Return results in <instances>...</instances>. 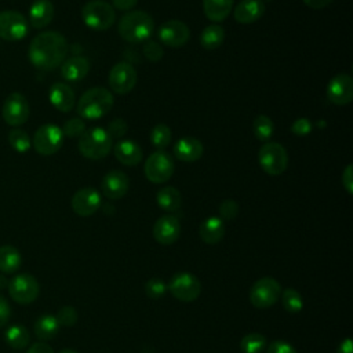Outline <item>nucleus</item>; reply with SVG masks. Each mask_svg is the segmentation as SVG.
Instances as JSON below:
<instances>
[{"instance_id":"0eeeda50","label":"nucleus","mask_w":353,"mask_h":353,"mask_svg":"<svg viewBox=\"0 0 353 353\" xmlns=\"http://www.w3.org/2000/svg\"><path fill=\"white\" fill-rule=\"evenodd\" d=\"M281 294L280 283L273 277H261L258 279L250 290V302L256 309L272 307Z\"/></svg>"},{"instance_id":"4be33fe9","label":"nucleus","mask_w":353,"mask_h":353,"mask_svg":"<svg viewBox=\"0 0 353 353\" xmlns=\"http://www.w3.org/2000/svg\"><path fill=\"white\" fill-rule=\"evenodd\" d=\"M265 12V3L262 0H241L233 11V17L239 23H252L258 21Z\"/></svg>"},{"instance_id":"f8f14e48","label":"nucleus","mask_w":353,"mask_h":353,"mask_svg":"<svg viewBox=\"0 0 353 353\" xmlns=\"http://www.w3.org/2000/svg\"><path fill=\"white\" fill-rule=\"evenodd\" d=\"M29 33L26 18L12 10L0 12V39L7 41H19Z\"/></svg>"},{"instance_id":"a19ab883","label":"nucleus","mask_w":353,"mask_h":353,"mask_svg":"<svg viewBox=\"0 0 353 353\" xmlns=\"http://www.w3.org/2000/svg\"><path fill=\"white\" fill-rule=\"evenodd\" d=\"M239 204L232 200V199H228V200H223L221 204H219V218L222 221H232L239 214Z\"/></svg>"},{"instance_id":"3c124183","label":"nucleus","mask_w":353,"mask_h":353,"mask_svg":"<svg viewBox=\"0 0 353 353\" xmlns=\"http://www.w3.org/2000/svg\"><path fill=\"white\" fill-rule=\"evenodd\" d=\"M307 7L314 8V10H320L327 7L332 0H302Z\"/></svg>"},{"instance_id":"72a5a7b5","label":"nucleus","mask_w":353,"mask_h":353,"mask_svg":"<svg viewBox=\"0 0 353 353\" xmlns=\"http://www.w3.org/2000/svg\"><path fill=\"white\" fill-rule=\"evenodd\" d=\"M252 131L256 139L268 142L274 132V124L266 114H258L252 121Z\"/></svg>"},{"instance_id":"f3484780","label":"nucleus","mask_w":353,"mask_h":353,"mask_svg":"<svg viewBox=\"0 0 353 353\" xmlns=\"http://www.w3.org/2000/svg\"><path fill=\"white\" fill-rule=\"evenodd\" d=\"M101 203V194L94 188H83L72 197V208L80 216H90L95 214L99 210Z\"/></svg>"},{"instance_id":"9b49d317","label":"nucleus","mask_w":353,"mask_h":353,"mask_svg":"<svg viewBox=\"0 0 353 353\" xmlns=\"http://www.w3.org/2000/svg\"><path fill=\"white\" fill-rule=\"evenodd\" d=\"M10 296L21 305H29L34 302L40 292L39 281L29 273H21L14 276L8 283Z\"/></svg>"},{"instance_id":"a878e982","label":"nucleus","mask_w":353,"mask_h":353,"mask_svg":"<svg viewBox=\"0 0 353 353\" xmlns=\"http://www.w3.org/2000/svg\"><path fill=\"white\" fill-rule=\"evenodd\" d=\"M54 18V6L50 0H36L29 8V22L33 28H46Z\"/></svg>"},{"instance_id":"c03bdc74","label":"nucleus","mask_w":353,"mask_h":353,"mask_svg":"<svg viewBox=\"0 0 353 353\" xmlns=\"http://www.w3.org/2000/svg\"><path fill=\"white\" fill-rule=\"evenodd\" d=\"M312 131V121L306 117H301V119H296L292 124H291V132L295 134V135H306Z\"/></svg>"},{"instance_id":"1a4fd4ad","label":"nucleus","mask_w":353,"mask_h":353,"mask_svg":"<svg viewBox=\"0 0 353 353\" xmlns=\"http://www.w3.org/2000/svg\"><path fill=\"white\" fill-rule=\"evenodd\" d=\"M167 288L178 301L193 302L201 292V283L194 274L189 272H181L171 277Z\"/></svg>"},{"instance_id":"37998d69","label":"nucleus","mask_w":353,"mask_h":353,"mask_svg":"<svg viewBox=\"0 0 353 353\" xmlns=\"http://www.w3.org/2000/svg\"><path fill=\"white\" fill-rule=\"evenodd\" d=\"M108 132H109V135L112 137V139H113V138H121V137H124L125 132H127V123H125V120H123V119H120V117L112 120V121L109 123Z\"/></svg>"},{"instance_id":"412c9836","label":"nucleus","mask_w":353,"mask_h":353,"mask_svg":"<svg viewBox=\"0 0 353 353\" xmlns=\"http://www.w3.org/2000/svg\"><path fill=\"white\" fill-rule=\"evenodd\" d=\"M203 143L194 137H182L174 145L175 157L185 163L197 161L203 156Z\"/></svg>"},{"instance_id":"c9c22d12","label":"nucleus","mask_w":353,"mask_h":353,"mask_svg":"<svg viewBox=\"0 0 353 353\" xmlns=\"http://www.w3.org/2000/svg\"><path fill=\"white\" fill-rule=\"evenodd\" d=\"M8 142H10L11 148L18 153H26L32 146L30 137L28 135L26 131L21 130V128H12L8 132Z\"/></svg>"},{"instance_id":"c756f323","label":"nucleus","mask_w":353,"mask_h":353,"mask_svg":"<svg viewBox=\"0 0 353 353\" xmlns=\"http://www.w3.org/2000/svg\"><path fill=\"white\" fill-rule=\"evenodd\" d=\"M22 262L19 251L12 245L0 247V272L6 274L15 273Z\"/></svg>"},{"instance_id":"f704fd0d","label":"nucleus","mask_w":353,"mask_h":353,"mask_svg":"<svg viewBox=\"0 0 353 353\" xmlns=\"http://www.w3.org/2000/svg\"><path fill=\"white\" fill-rule=\"evenodd\" d=\"M283 307L290 313H298L303 309V298L302 295L294 288H285L280 294Z\"/></svg>"},{"instance_id":"ea45409f","label":"nucleus","mask_w":353,"mask_h":353,"mask_svg":"<svg viewBox=\"0 0 353 353\" xmlns=\"http://www.w3.org/2000/svg\"><path fill=\"white\" fill-rule=\"evenodd\" d=\"M57 321L59 325H63V327H72L77 323V319H79V314H77V310L73 307V306H62L58 313H57Z\"/></svg>"},{"instance_id":"a18cd8bd","label":"nucleus","mask_w":353,"mask_h":353,"mask_svg":"<svg viewBox=\"0 0 353 353\" xmlns=\"http://www.w3.org/2000/svg\"><path fill=\"white\" fill-rule=\"evenodd\" d=\"M266 353H298L296 349L285 341H273L269 346H266Z\"/></svg>"},{"instance_id":"49530a36","label":"nucleus","mask_w":353,"mask_h":353,"mask_svg":"<svg viewBox=\"0 0 353 353\" xmlns=\"http://www.w3.org/2000/svg\"><path fill=\"white\" fill-rule=\"evenodd\" d=\"M342 186L345 188V190L352 194L353 193V165L352 164H347L346 168L343 170L342 172Z\"/></svg>"},{"instance_id":"8fccbe9b","label":"nucleus","mask_w":353,"mask_h":353,"mask_svg":"<svg viewBox=\"0 0 353 353\" xmlns=\"http://www.w3.org/2000/svg\"><path fill=\"white\" fill-rule=\"evenodd\" d=\"M26 353H54V350L46 342H34L33 345L29 346Z\"/></svg>"},{"instance_id":"2eb2a0df","label":"nucleus","mask_w":353,"mask_h":353,"mask_svg":"<svg viewBox=\"0 0 353 353\" xmlns=\"http://www.w3.org/2000/svg\"><path fill=\"white\" fill-rule=\"evenodd\" d=\"M327 98L334 105H347L353 99V79L347 73H338L327 85Z\"/></svg>"},{"instance_id":"39448f33","label":"nucleus","mask_w":353,"mask_h":353,"mask_svg":"<svg viewBox=\"0 0 353 353\" xmlns=\"http://www.w3.org/2000/svg\"><path fill=\"white\" fill-rule=\"evenodd\" d=\"M81 18L84 23L92 30H106L116 19L113 7L103 0H91L81 8Z\"/></svg>"},{"instance_id":"79ce46f5","label":"nucleus","mask_w":353,"mask_h":353,"mask_svg":"<svg viewBox=\"0 0 353 353\" xmlns=\"http://www.w3.org/2000/svg\"><path fill=\"white\" fill-rule=\"evenodd\" d=\"M143 55L150 62H157L163 57V48L156 41H146L143 46Z\"/></svg>"},{"instance_id":"5fc2aeb1","label":"nucleus","mask_w":353,"mask_h":353,"mask_svg":"<svg viewBox=\"0 0 353 353\" xmlns=\"http://www.w3.org/2000/svg\"><path fill=\"white\" fill-rule=\"evenodd\" d=\"M58 353H77V352L73 350V349H62V350H59Z\"/></svg>"},{"instance_id":"4c0bfd02","label":"nucleus","mask_w":353,"mask_h":353,"mask_svg":"<svg viewBox=\"0 0 353 353\" xmlns=\"http://www.w3.org/2000/svg\"><path fill=\"white\" fill-rule=\"evenodd\" d=\"M167 290V284L160 277H152L145 284V294L150 299H160Z\"/></svg>"},{"instance_id":"4468645a","label":"nucleus","mask_w":353,"mask_h":353,"mask_svg":"<svg viewBox=\"0 0 353 353\" xmlns=\"http://www.w3.org/2000/svg\"><path fill=\"white\" fill-rule=\"evenodd\" d=\"M108 83L113 92L125 95L137 84V72L131 63L119 62L110 69L108 76Z\"/></svg>"},{"instance_id":"e433bc0d","label":"nucleus","mask_w":353,"mask_h":353,"mask_svg":"<svg viewBox=\"0 0 353 353\" xmlns=\"http://www.w3.org/2000/svg\"><path fill=\"white\" fill-rule=\"evenodd\" d=\"M150 142L157 150H163L171 142V130L167 124H156L150 131Z\"/></svg>"},{"instance_id":"09e8293b","label":"nucleus","mask_w":353,"mask_h":353,"mask_svg":"<svg viewBox=\"0 0 353 353\" xmlns=\"http://www.w3.org/2000/svg\"><path fill=\"white\" fill-rule=\"evenodd\" d=\"M138 0H112V7L120 11H130L137 6Z\"/></svg>"},{"instance_id":"58836bf2","label":"nucleus","mask_w":353,"mask_h":353,"mask_svg":"<svg viewBox=\"0 0 353 353\" xmlns=\"http://www.w3.org/2000/svg\"><path fill=\"white\" fill-rule=\"evenodd\" d=\"M61 130L63 132V137L66 135L68 138H76L85 131V123L83 121L81 117H72L65 121Z\"/></svg>"},{"instance_id":"5701e85b","label":"nucleus","mask_w":353,"mask_h":353,"mask_svg":"<svg viewBox=\"0 0 353 353\" xmlns=\"http://www.w3.org/2000/svg\"><path fill=\"white\" fill-rule=\"evenodd\" d=\"M113 153L121 164L128 165V167L139 164L142 160V156H143L141 146L137 142L130 141V139L119 141L113 148Z\"/></svg>"},{"instance_id":"6e6552de","label":"nucleus","mask_w":353,"mask_h":353,"mask_svg":"<svg viewBox=\"0 0 353 353\" xmlns=\"http://www.w3.org/2000/svg\"><path fill=\"white\" fill-rule=\"evenodd\" d=\"M174 159L164 150L153 152L143 165V172L152 183H164L174 174Z\"/></svg>"},{"instance_id":"2f4dec72","label":"nucleus","mask_w":353,"mask_h":353,"mask_svg":"<svg viewBox=\"0 0 353 353\" xmlns=\"http://www.w3.org/2000/svg\"><path fill=\"white\" fill-rule=\"evenodd\" d=\"M4 339L7 342L8 346H11L12 349H25L29 345L30 341V335L29 331L19 324L11 325L7 328V331L4 332Z\"/></svg>"},{"instance_id":"864d4df0","label":"nucleus","mask_w":353,"mask_h":353,"mask_svg":"<svg viewBox=\"0 0 353 353\" xmlns=\"http://www.w3.org/2000/svg\"><path fill=\"white\" fill-rule=\"evenodd\" d=\"M6 287H8V280L4 274H0V290H3Z\"/></svg>"},{"instance_id":"7ed1b4c3","label":"nucleus","mask_w":353,"mask_h":353,"mask_svg":"<svg viewBox=\"0 0 353 353\" xmlns=\"http://www.w3.org/2000/svg\"><path fill=\"white\" fill-rule=\"evenodd\" d=\"M117 30L125 41L142 43L152 36L154 21L145 11H128L120 18Z\"/></svg>"},{"instance_id":"a211bd4d","label":"nucleus","mask_w":353,"mask_h":353,"mask_svg":"<svg viewBox=\"0 0 353 353\" xmlns=\"http://www.w3.org/2000/svg\"><path fill=\"white\" fill-rule=\"evenodd\" d=\"M181 234V223L174 215H163L153 225V237L159 244H174Z\"/></svg>"},{"instance_id":"393cba45","label":"nucleus","mask_w":353,"mask_h":353,"mask_svg":"<svg viewBox=\"0 0 353 353\" xmlns=\"http://www.w3.org/2000/svg\"><path fill=\"white\" fill-rule=\"evenodd\" d=\"M199 236L205 244H218L225 236V223L219 216H208L199 226Z\"/></svg>"},{"instance_id":"423d86ee","label":"nucleus","mask_w":353,"mask_h":353,"mask_svg":"<svg viewBox=\"0 0 353 353\" xmlns=\"http://www.w3.org/2000/svg\"><path fill=\"white\" fill-rule=\"evenodd\" d=\"M261 168L269 175H281L288 167V154L283 145L265 142L258 153Z\"/></svg>"},{"instance_id":"7c9ffc66","label":"nucleus","mask_w":353,"mask_h":353,"mask_svg":"<svg viewBox=\"0 0 353 353\" xmlns=\"http://www.w3.org/2000/svg\"><path fill=\"white\" fill-rule=\"evenodd\" d=\"M225 39V30L219 25H208L200 34V44L204 50H216Z\"/></svg>"},{"instance_id":"20e7f679","label":"nucleus","mask_w":353,"mask_h":353,"mask_svg":"<svg viewBox=\"0 0 353 353\" xmlns=\"http://www.w3.org/2000/svg\"><path fill=\"white\" fill-rule=\"evenodd\" d=\"M77 148L85 159L101 160L110 153L113 142L108 130L102 127H94L84 131L79 137Z\"/></svg>"},{"instance_id":"473e14b6","label":"nucleus","mask_w":353,"mask_h":353,"mask_svg":"<svg viewBox=\"0 0 353 353\" xmlns=\"http://www.w3.org/2000/svg\"><path fill=\"white\" fill-rule=\"evenodd\" d=\"M266 346V336L261 332H250L240 341V349L243 353H263Z\"/></svg>"},{"instance_id":"de8ad7c7","label":"nucleus","mask_w":353,"mask_h":353,"mask_svg":"<svg viewBox=\"0 0 353 353\" xmlns=\"http://www.w3.org/2000/svg\"><path fill=\"white\" fill-rule=\"evenodd\" d=\"M11 317V307L7 299L0 294V328L4 327Z\"/></svg>"},{"instance_id":"6ab92c4d","label":"nucleus","mask_w":353,"mask_h":353,"mask_svg":"<svg viewBox=\"0 0 353 353\" xmlns=\"http://www.w3.org/2000/svg\"><path fill=\"white\" fill-rule=\"evenodd\" d=\"M102 193L110 200H119L124 197L130 189L128 176L120 170L109 171L101 182Z\"/></svg>"},{"instance_id":"603ef678","label":"nucleus","mask_w":353,"mask_h":353,"mask_svg":"<svg viewBox=\"0 0 353 353\" xmlns=\"http://www.w3.org/2000/svg\"><path fill=\"white\" fill-rule=\"evenodd\" d=\"M352 352H353L352 350V339L350 338H345L339 343V346L336 349V353H352Z\"/></svg>"},{"instance_id":"f257e3e1","label":"nucleus","mask_w":353,"mask_h":353,"mask_svg":"<svg viewBox=\"0 0 353 353\" xmlns=\"http://www.w3.org/2000/svg\"><path fill=\"white\" fill-rule=\"evenodd\" d=\"M68 41L63 34L47 30L33 37L29 44L28 57L30 63L40 70H52L62 65L68 55Z\"/></svg>"},{"instance_id":"b1692460","label":"nucleus","mask_w":353,"mask_h":353,"mask_svg":"<svg viewBox=\"0 0 353 353\" xmlns=\"http://www.w3.org/2000/svg\"><path fill=\"white\" fill-rule=\"evenodd\" d=\"M90 61L84 57H72L62 62L61 74L66 81H79L90 72Z\"/></svg>"},{"instance_id":"ddd939ff","label":"nucleus","mask_w":353,"mask_h":353,"mask_svg":"<svg viewBox=\"0 0 353 353\" xmlns=\"http://www.w3.org/2000/svg\"><path fill=\"white\" fill-rule=\"evenodd\" d=\"M29 102L21 92H11L3 103L1 116L3 120L11 127H19L29 119Z\"/></svg>"},{"instance_id":"f03ea898","label":"nucleus","mask_w":353,"mask_h":353,"mask_svg":"<svg viewBox=\"0 0 353 353\" xmlns=\"http://www.w3.org/2000/svg\"><path fill=\"white\" fill-rule=\"evenodd\" d=\"M113 102V95L108 88L92 87L79 98L76 112L81 119L97 120L106 116L112 110Z\"/></svg>"},{"instance_id":"c85d7f7f","label":"nucleus","mask_w":353,"mask_h":353,"mask_svg":"<svg viewBox=\"0 0 353 353\" xmlns=\"http://www.w3.org/2000/svg\"><path fill=\"white\" fill-rule=\"evenodd\" d=\"M59 330V324L57 321V317L52 314H43L40 316L33 325L34 335L40 341H50L52 339Z\"/></svg>"},{"instance_id":"aec40b11","label":"nucleus","mask_w":353,"mask_h":353,"mask_svg":"<svg viewBox=\"0 0 353 353\" xmlns=\"http://www.w3.org/2000/svg\"><path fill=\"white\" fill-rule=\"evenodd\" d=\"M48 99L51 105L59 112H70L76 105V97L73 90L66 83H54L48 91Z\"/></svg>"},{"instance_id":"bb28decb","label":"nucleus","mask_w":353,"mask_h":353,"mask_svg":"<svg viewBox=\"0 0 353 353\" xmlns=\"http://www.w3.org/2000/svg\"><path fill=\"white\" fill-rule=\"evenodd\" d=\"M233 0H203L205 17L212 22L225 21L232 12Z\"/></svg>"},{"instance_id":"dca6fc26","label":"nucleus","mask_w":353,"mask_h":353,"mask_svg":"<svg viewBox=\"0 0 353 353\" xmlns=\"http://www.w3.org/2000/svg\"><path fill=\"white\" fill-rule=\"evenodd\" d=\"M160 41L168 47H182L190 37V30L186 23L178 19H171L160 25L157 29Z\"/></svg>"},{"instance_id":"9d476101","label":"nucleus","mask_w":353,"mask_h":353,"mask_svg":"<svg viewBox=\"0 0 353 353\" xmlns=\"http://www.w3.org/2000/svg\"><path fill=\"white\" fill-rule=\"evenodd\" d=\"M63 143V132L57 124H43L40 125L34 135L32 145L34 150L43 156H51L57 153Z\"/></svg>"},{"instance_id":"cd10ccee","label":"nucleus","mask_w":353,"mask_h":353,"mask_svg":"<svg viewBox=\"0 0 353 353\" xmlns=\"http://www.w3.org/2000/svg\"><path fill=\"white\" fill-rule=\"evenodd\" d=\"M156 201L159 207L164 211L174 212L181 208L182 204V196L179 190L174 186H164L161 188L156 194Z\"/></svg>"}]
</instances>
